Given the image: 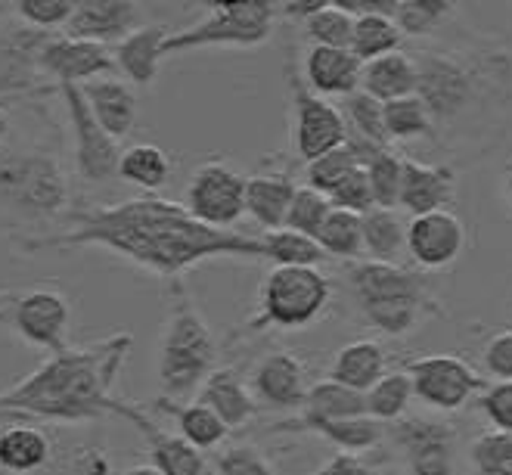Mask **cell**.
Masks as SVG:
<instances>
[{
  "label": "cell",
  "instance_id": "34",
  "mask_svg": "<svg viewBox=\"0 0 512 475\" xmlns=\"http://www.w3.org/2000/svg\"><path fill=\"white\" fill-rule=\"evenodd\" d=\"M404 44L401 28L395 25L391 16L370 13V16H357L354 19V38H351V53L360 63H373L379 56L398 53Z\"/></svg>",
  "mask_w": 512,
  "mask_h": 475
},
{
  "label": "cell",
  "instance_id": "49",
  "mask_svg": "<svg viewBox=\"0 0 512 475\" xmlns=\"http://www.w3.org/2000/svg\"><path fill=\"white\" fill-rule=\"evenodd\" d=\"M218 475H277L252 444H233L218 457Z\"/></svg>",
  "mask_w": 512,
  "mask_h": 475
},
{
  "label": "cell",
  "instance_id": "22",
  "mask_svg": "<svg viewBox=\"0 0 512 475\" xmlns=\"http://www.w3.org/2000/svg\"><path fill=\"white\" fill-rule=\"evenodd\" d=\"M81 94L94 112V118L103 125V131L115 140H122L134 131L137 125V94L134 87L122 78H97V81H87L81 84Z\"/></svg>",
  "mask_w": 512,
  "mask_h": 475
},
{
  "label": "cell",
  "instance_id": "4",
  "mask_svg": "<svg viewBox=\"0 0 512 475\" xmlns=\"http://www.w3.org/2000/svg\"><path fill=\"white\" fill-rule=\"evenodd\" d=\"M348 289L373 330L395 339L410 336L435 305L423 280L401 264L357 261L348 267Z\"/></svg>",
  "mask_w": 512,
  "mask_h": 475
},
{
  "label": "cell",
  "instance_id": "39",
  "mask_svg": "<svg viewBox=\"0 0 512 475\" xmlns=\"http://www.w3.org/2000/svg\"><path fill=\"white\" fill-rule=\"evenodd\" d=\"M435 128V118L429 112V106L413 97L404 100H391L385 103V131L388 140H416V137H426Z\"/></svg>",
  "mask_w": 512,
  "mask_h": 475
},
{
  "label": "cell",
  "instance_id": "14",
  "mask_svg": "<svg viewBox=\"0 0 512 475\" xmlns=\"http://www.w3.org/2000/svg\"><path fill=\"white\" fill-rule=\"evenodd\" d=\"M50 35L25 22H7L0 28V97L32 94L47 81L41 53Z\"/></svg>",
  "mask_w": 512,
  "mask_h": 475
},
{
  "label": "cell",
  "instance_id": "47",
  "mask_svg": "<svg viewBox=\"0 0 512 475\" xmlns=\"http://www.w3.org/2000/svg\"><path fill=\"white\" fill-rule=\"evenodd\" d=\"M78 0H16L10 4L13 16L25 25L38 28V32H53V28H66L75 16Z\"/></svg>",
  "mask_w": 512,
  "mask_h": 475
},
{
  "label": "cell",
  "instance_id": "28",
  "mask_svg": "<svg viewBox=\"0 0 512 475\" xmlns=\"http://www.w3.org/2000/svg\"><path fill=\"white\" fill-rule=\"evenodd\" d=\"M385 376V348L373 339H357L336 351L329 364V379H336L354 392H370Z\"/></svg>",
  "mask_w": 512,
  "mask_h": 475
},
{
  "label": "cell",
  "instance_id": "15",
  "mask_svg": "<svg viewBox=\"0 0 512 475\" xmlns=\"http://www.w3.org/2000/svg\"><path fill=\"white\" fill-rule=\"evenodd\" d=\"M391 441L404 457L410 475H454L457 438L447 423L401 420L391 429Z\"/></svg>",
  "mask_w": 512,
  "mask_h": 475
},
{
  "label": "cell",
  "instance_id": "9",
  "mask_svg": "<svg viewBox=\"0 0 512 475\" xmlns=\"http://www.w3.org/2000/svg\"><path fill=\"white\" fill-rule=\"evenodd\" d=\"M246 187L249 177L233 171L227 162H202L187 184V212L205 227L230 230L246 215Z\"/></svg>",
  "mask_w": 512,
  "mask_h": 475
},
{
  "label": "cell",
  "instance_id": "7",
  "mask_svg": "<svg viewBox=\"0 0 512 475\" xmlns=\"http://www.w3.org/2000/svg\"><path fill=\"white\" fill-rule=\"evenodd\" d=\"M333 302V283L320 267H270L261 283L258 326L305 330Z\"/></svg>",
  "mask_w": 512,
  "mask_h": 475
},
{
  "label": "cell",
  "instance_id": "53",
  "mask_svg": "<svg viewBox=\"0 0 512 475\" xmlns=\"http://www.w3.org/2000/svg\"><path fill=\"white\" fill-rule=\"evenodd\" d=\"M329 4V0H286V4H277V13L289 16V19H311L317 16L323 7Z\"/></svg>",
  "mask_w": 512,
  "mask_h": 475
},
{
  "label": "cell",
  "instance_id": "52",
  "mask_svg": "<svg viewBox=\"0 0 512 475\" xmlns=\"http://www.w3.org/2000/svg\"><path fill=\"white\" fill-rule=\"evenodd\" d=\"M317 475H373L370 472V466L360 460L357 454H336V457H329L320 469H317Z\"/></svg>",
  "mask_w": 512,
  "mask_h": 475
},
{
  "label": "cell",
  "instance_id": "5",
  "mask_svg": "<svg viewBox=\"0 0 512 475\" xmlns=\"http://www.w3.org/2000/svg\"><path fill=\"white\" fill-rule=\"evenodd\" d=\"M69 174L53 153L13 150L0 156V209L19 221H53L69 209Z\"/></svg>",
  "mask_w": 512,
  "mask_h": 475
},
{
  "label": "cell",
  "instance_id": "32",
  "mask_svg": "<svg viewBox=\"0 0 512 475\" xmlns=\"http://www.w3.org/2000/svg\"><path fill=\"white\" fill-rule=\"evenodd\" d=\"M364 252L367 261L398 264V258L407 252V224L398 212L373 209L364 215Z\"/></svg>",
  "mask_w": 512,
  "mask_h": 475
},
{
  "label": "cell",
  "instance_id": "31",
  "mask_svg": "<svg viewBox=\"0 0 512 475\" xmlns=\"http://www.w3.org/2000/svg\"><path fill=\"white\" fill-rule=\"evenodd\" d=\"M156 407L171 413L174 423H177V435L187 438L193 448H199V451L221 448L224 438L230 435V429L224 426V420L218 417V413L212 407L199 404V401L196 404H174L168 398H159Z\"/></svg>",
  "mask_w": 512,
  "mask_h": 475
},
{
  "label": "cell",
  "instance_id": "36",
  "mask_svg": "<svg viewBox=\"0 0 512 475\" xmlns=\"http://www.w3.org/2000/svg\"><path fill=\"white\" fill-rule=\"evenodd\" d=\"M317 243L326 252V258H342V261L360 258L364 255V215L333 209L317 233Z\"/></svg>",
  "mask_w": 512,
  "mask_h": 475
},
{
  "label": "cell",
  "instance_id": "24",
  "mask_svg": "<svg viewBox=\"0 0 512 475\" xmlns=\"http://www.w3.org/2000/svg\"><path fill=\"white\" fill-rule=\"evenodd\" d=\"M454 196V174L438 165H426L416 159H404V187H401V209L410 218H423L441 212Z\"/></svg>",
  "mask_w": 512,
  "mask_h": 475
},
{
  "label": "cell",
  "instance_id": "17",
  "mask_svg": "<svg viewBox=\"0 0 512 475\" xmlns=\"http://www.w3.org/2000/svg\"><path fill=\"white\" fill-rule=\"evenodd\" d=\"M466 249V227L454 212H432L407 224V252L423 271H444Z\"/></svg>",
  "mask_w": 512,
  "mask_h": 475
},
{
  "label": "cell",
  "instance_id": "21",
  "mask_svg": "<svg viewBox=\"0 0 512 475\" xmlns=\"http://www.w3.org/2000/svg\"><path fill=\"white\" fill-rule=\"evenodd\" d=\"M171 38V32L159 22H149L140 25L137 32H131L125 41H118L112 47V59H115V69L125 75L128 84L137 87H153L159 78V66H162V47Z\"/></svg>",
  "mask_w": 512,
  "mask_h": 475
},
{
  "label": "cell",
  "instance_id": "33",
  "mask_svg": "<svg viewBox=\"0 0 512 475\" xmlns=\"http://www.w3.org/2000/svg\"><path fill=\"white\" fill-rule=\"evenodd\" d=\"M118 177L140 190H159L168 184L171 177V156L156 143H134L122 153V162H118Z\"/></svg>",
  "mask_w": 512,
  "mask_h": 475
},
{
  "label": "cell",
  "instance_id": "18",
  "mask_svg": "<svg viewBox=\"0 0 512 475\" xmlns=\"http://www.w3.org/2000/svg\"><path fill=\"white\" fill-rule=\"evenodd\" d=\"M249 389L255 401L270 410H295V407H305L311 382H308L305 364H301L295 354L274 351L255 364Z\"/></svg>",
  "mask_w": 512,
  "mask_h": 475
},
{
  "label": "cell",
  "instance_id": "26",
  "mask_svg": "<svg viewBox=\"0 0 512 475\" xmlns=\"http://www.w3.org/2000/svg\"><path fill=\"white\" fill-rule=\"evenodd\" d=\"M298 184L289 174H252L246 187V215L267 233L283 230Z\"/></svg>",
  "mask_w": 512,
  "mask_h": 475
},
{
  "label": "cell",
  "instance_id": "51",
  "mask_svg": "<svg viewBox=\"0 0 512 475\" xmlns=\"http://www.w3.org/2000/svg\"><path fill=\"white\" fill-rule=\"evenodd\" d=\"M481 364H485V370L494 379L512 382V330H500L485 342V348H481Z\"/></svg>",
  "mask_w": 512,
  "mask_h": 475
},
{
  "label": "cell",
  "instance_id": "48",
  "mask_svg": "<svg viewBox=\"0 0 512 475\" xmlns=\"http://www.w3.org/2000/svg\"><path fill=\"white\" fill-rule=\"evenodd\" d=\"M329 202H333V209H345V212H354V215L373 212L376 209V199H373V187H370L367 168H354L345 177V181L333 190Z\"/></svg>",
  "mask_w": 512,
  "mask_h": 475
},
{
  "label": "cell",
  "instance_id": "13",
  "mask_svg": "<svg viewBox=\"0 0 512 475\" xmlns=\"http://www.w3.org/2000/svg\"><path fill=\"white\" fill-rule=\"evenodd\" d=\"M416 97L423 100L438 122L457 118L472 100V75L463 63L444 53L416 56Z\"/></svg>",
  "mask_w": 512,
  "mask_h": 475
},
{
  "label": "cell",
  "instance_id": "50",
  "mask_svg": "<svg viewBox=\"0 0 512 475\" xmlns=\"http://www.w3.org/2000/svg\"><path fill=\"white\" fill-rule=\"evenodd\" d=\"M478 407L497 432L512 435V382H494L491 389L481 392Z\"/></svg>",
  "mask_w": 512,
  "mask_h": 475
},
{
  "label": "cell",
  "instance_id": "58",
  "mask_svg": "<svg viewBox=\"0 0 512 475\" xmlns=\"http://www.w3.org/2000/svg\"><path fill=\"white\" fill-rule=\"evenodd\" d=\"M0 10H4V7H0Z\"/></svg>",
  "mask_w": 512,
  "mask_h": 475
},
{
  "label": "cell",
  "instance_id": "1",
  "mask_svg": "<svg viewBox=\"0 0 512 475\" xmlns=\"http://www.w3.org/2000/svg\"><path fill=\"white\" fill-rule=\"evenodd\" d=\"M16 246L28 255L100 246L171 283L208 258H264L261 240L255 236L205 227L187 212V205L159 196H140L75 212L69 230L25 236V240H16Z\"/></svg>",
  "mask_w": 512,
  "mask_h": 475
},
{
  "label": "cell",
  "instance_id": "37",
  "mask_svg": "<svg viewBox=\"0 0 512 475\" xmlns=\"http://www.w3.org/2000/svg\"><path fill=\"white\" fill-rule=\"evenodd\" d=\"M413 398L416 392L407 370H391L367 392V413L379 423H401Z\"/></svg>",
  "mask_w": 512,
  "mask_h": 475
},
{
  "label": "cell",
  "instance_id": "27",
  "mask_svg": "<svg viewBox=\"0 0 512 475\" xmlns=\"http://www.w3.org/2000/svg\"><path fill=\"white\" fill-rule=\"evenodd\" d=\"M360 91L379 103L404 100L416 94V59L407 53H388L373 63H364L360 72Z\"/></svg>",
  "mask_w": 512,
  "mask_h": 475
},
{
  "label": "cell",
  "instance_id": "44",
  "mask_svg": "<svg viewBox=\"0 0 512 475\" xmlns=\"http://www.w3.org/2000/svg\"><path fill=\"white\" fill-rule=\"evenodd\" d=\"M354 168H364L357 162V156L351 153V146H339V150L326 153L320 159H314L308 168H305V181L311 190L323 193V196H333V190L345 181V177L354 171Z\"/></svg>",
  "mask_w": 512,
  "mask_h": 475
},
{
  "label": "cell",
  "instance_id": "6",
  "mask_svg": "<svg viewBox=\"0 0 512 475\" xmlns=\"http://www.w3.org/2000/svg\"><path fill=\"white\" fill-rule=\"evenodd\" d=\"M277 4L270 0H243V4H208V16L184 32H171L162 53H187L202 47H261L274 35Z\"/></svg>",
  "mask_w": 512,
  "mask_h": 475
},
{
  "label": "cell",
  "instance_id": "16",
  "mask_svg": "<svg viewBox=\"0 0 512 475\" xmlns=\"http://www.w3.org/2000/svg\"><path fill=\"white\" fill-rule=\"evenodd\" d=\"M41 69L44 78L56 87L63 84H87L97 78H109L115 69L112 47L97 41H78L69 35H50L44 53H41Z\"/></svg>",
  "mask_w": 512,
  "mask_h": 475
},
{
  "label": "cell",
  "instance_id": "29",
  "mask_svg": "<svg viewBox=\"0 0 512 475\" xmlns=\"http://www.w3.org/2000/svg\"><path fill=\"white\" fill-rule=\"evenodd\" d=\"M305 417H301V426H314V423H336V420H351V417H370L367 413V395L354 392L348 385L336 382V379H323L314 382L308 401H305Z\"/></svg>",
  "mask_w": 512,
  "mask_h": 475
},
{
  "label": "cell",
  "instance_id": "25",
  "mask_svg": "<svg viewBox=\"0 0 512 475\" xmlns=\"http://www.w3.org/2000/svg\"><path fill=\"white\" fill-rule=\"evenodd\" d=\"M199 404L212 407L224 420L227 429L246 426L255 417V410H258V401H255V395L249 389V382H243V376H239L236 370H230V367H218L212 376L202 382Z\"/></svg>",
  "mask_w": 512,
  "mask_h": 475
},
{
  "label": "cell",
  "instance_id": "40",
  "mask_svg": "<svg viewBox=\"0 0 512 475\" xmlns=\"http://www.w3.org/2000/svg\"><path fill=\"white\" fill-rule=\"evenodd\" d=\"M342 115H345V125H348V134L354 137H364L376 146H388V131H385V103L373 100L370 94L357 91L345 100L342 106Z\"/></svg>",
  "mask_w": 512,
  "mask_h": 475
},
{
  "label": "cell",
  "instance_id": "46",
  "mask_svg": "<svg viewBox=\"0 0 512 475\" xmlns=\"http://www.w3.org/2000/svg\"><path fill=\"white\" fill-rule=\"evenodd\" d=\"M329 212H333V202H329V196L311 190L308 184L298 187L292 205H289V215H286V230H295V233H305V236H314L323 227V221L329 218Z\"/></svg>",
  "mask_w": 512,
  "mask_h": 475
},
{
  "label": "cell",
  "instance_id": "19",
  "mask_svg": "<svg viewBox=\"0 0 512 475\" xmlns=\"http://www.w3.org/2000/svg\"><path fill=\"white\" fill-rule=\"evenodd\" d=\"M143 7L134 0H78L75 16L63 28V35L78 41L118 44L140 28Z\"/></svg>",
  "mask_w": 512,
  "mask_h": 475
},
{
  "label": "cell",
  "instance_id": "41",
  "mask_svg": "<svg viewBox=\"0 0 512 475\" xmlns=\"http://www.w3.org/2000/svg\"><path fill=\"white\" fill-rule=\"evenodd\" d=\"M367 177H370V187H373L376 209L398 212L401 209V187H404V156L382 150L367 165Z\"/></svg>",
  "mask_w": 512,
  "mask_h": 475
},
{
  "label": "cell",
  "instance_id": "45",
  "mask_svg": "<svg viewBox=\"0 0 512 475\" xmlns=\"http://www.w3.org/2000/svg\"><path fill=\"white\" fill-rule=\"evenodd\" d=\"M469 463L478 475H503L512 469V435L509 432H481L469 444Z\"/></svg>",
  "mask_w": 512,
  "mask_h": 475
},
{
  "label": "cell",
  "instance_id": "30",
  "mask_svg": "<svg viewBox=\"0 0 512 475\" xmlns=\"http://www.w3.org/2000/svg\"><path fill=\"white\" fill-rule=\"evenodd\" d=\"M50 438L38 426H4L0 429V469L25 475L50 463Z\"/></svg>",
  "mask_w": 512,
  "mask_h": 475
},
{
  "label": "cell",
  "instance_id": "11",
  "mask_svg": "<svg viewBox=\"0 0 512 475\" xmlns=\"http://www.w3.org/2000/svg\"><path fill=\"white\" fill-rule=\"evenodd\" d=\"M289 87H292V109H295V153H298V159L311 165L314 159L345 146L348 125H345L342 109L317 97L305 84V75L298 69H289Z\"/></svg>",
  "mask_w": 512,
  "mask_h": 475
},
{
  "label": "cell",
  "instance_id": "35",
  "mask_svg": "<svg viewBox=\"0 0 512 475\" xmlns=\"http://www.w3.org/2000/svg\"><path fill=\"white\" fill-rule=\"evenodd\" d=\"M264 258L274 267H320L326 261V252L314 236L295 233V230H274L261 236Z\"/></svg>",
  "mask_w": 512,
  "mask_h": 475
},
{
  "label": "cell",
  "instance_id": "23",
  "mask_svg": "<svg viewBox=\"0 0 512 475\" xmlns=\"http://www.w3.org/2000/svg\"><path fill=\"white\" fill-rule=\"evenodd\" d=\"M360 72H364V63H360L351 50L311 47L305 56V84L323 100L326 97L348 100L351 94H357Z\"/></svg>",
  "mask_w": 512,
  "mask_h": 475
},
{
  "label": "cell",
  "instance_id": "3",
  "mask_svg": "<svg viewBox=\"0 0 512 475\" xmlns=\"http://www.w3.org/2000/svg\"><path fill=\"white\" fill-rule=\"evenodd\" d=\"M218 345L187 286L171 283V311L159 345V382L168 401L187 398L215 373Z\"/></svg>",
  "mask_w": 512,
  "mask_h": 475
},
{
  "label": "cell",
  "instance_id": "12",
  "mask_svg": "<svg viewBox=\"0 0 512 475\" xmlns=\"http://www.w3.org/2000/svg\"><path fill=\"white\" fill-rule=\"evenodd\" d=\"M407 376L413 379L416 398L432 410H463L478 392H485L481 376L457 354H426V358L410 361Z\"/></svg>",
  "mask_w": 512,
  "mask_h": 475
},
{
  "label": "cell",
  "instance_id": "43",
  "mask_svg": "<svg viewBox=\"0 0 512 475\" xmlns=\"http://www.w3.org/2000/svg\"><path fill=\"white\" fill-rule=\"evenodd\" d=\"M305 32L314 41V47H336V50H351V38H354V16L345 13L336 0L311 16L305 22Z\"/></svg>",
  "mask_w": 512,
  "mask_h": 475
},
{
  "label": "cell",
  "instance_id": "8",
  "mask_svg": "<svg viewBox=\"0 0 512 475\" xmlns=\"http://www.w3.org/2000/svg\"><path fill=\"white\" fill-rule=\"evenodd\" d=\"M0 326L50 354L66 351L72 305L56 286L0 289Z\"/></svg>",
  "mask_w": 512,
  "mask_h": 475
},
{
  "label": "cell",
  "instance_id": "38",
  "mask_svg": "<svg viewBox=\"0 0 512 475\" xmlns=\"http://www.w3.org/2000/svg\"><path fill=\"white\" fill-rule=\"evenodd\" d=\"M320 438L333 441L342 454H364L373 451L376 444H382L385 429L373 417H351V420H336V423H314L308 426Z\"/></svg>",
  "mask_w": 512,
  "mask_h": 475
},
{
  "label": "cell",
  "instance_id": "57",
  "mask_svg": "<svg viewBox=\"0 0 512 475\" xmlns=\"http://www.w3.org/2000/svg\"><path fill=\"white\" fill-rule=\"evenodd\" d=\"M503 475H512V469H506V472H503Z\"/></svg>",
  "mask_w": 512,
  "mask_h": 475
},
{
  "label": "cell",
  "instance_id": "20",
  "mask_svg": "<svg viewBox=\"0 0 512 475\" xmlns=\"http://www.w3.org/2000/svg\"><path fill=\"white\" fill-rule=\"evenodd\" d=\"M115 417H125L143 435L149 457H153V469L159 475H205V457L187 438L159 429L143 410H137L134 404H125V401H118Z\"/></svg>",
  "mask_w": 512,
  "mask_h": 475
},
{
  "label": "cell",
  "instance_id": "42",
  "mask_svg": "<svg viewBox=\"0 0 512 475\" xmlns=\"http://www.w3.org/2000/svg\"><path fill=\"white\" fill-rule=\"evenodd\" d=\"M450 13H454L450 0H398L395 25L404 38H426Z\"/></svg>",
  "mask_w": 512,
  "mask_h": 475
},
{
  "label": "cell",
  "instance_id": "2",
  "mask_svg": "<svg viewBox=\"0 0 512 475\" xmlns=\"http://www.w3.org/2000/svg\"><path fill=\"white\" fill-rule=\"evenodd\" d=\"M131 342V333H118L90 348L50 354L35 373L19 379L10 392H0V410L56 423H84L115 413L112 385L128 361Z\"/></svg>",
  "mask_w": 512,
  "mask_h": 475
},
{
  "label": "cell",
  "instance_id": "54",
  "mask_svg": "<svg viewBox=\"0 0 512 475\" xmlns=\"http://www.w3.org/2000/svg\"><path fill=\"white\" fill-rule=\"evenodd\" d=\"M78 475H109V463L100 451H87L78 457Z\"/></svg>",
  "mask_w": 512,
  "mask_h": 475
},
{
  "label": "cell",
  "instance_id": "55",
  "mask_svg": "<svg viewBox=\"0 0 512 475\" xmlns=\"http://www.w3.org/2000/svg\"><path fill=\"white\" fill-rule=\"evenodd\" d=\"M7 134H10V115H7L4 106H0V143L7 140Z\"/></svg>",
  "mask_w": 512,
  "mask_h": 475
},
{
  "label": "cell",
  "instance_id": "56",
  "mask_svg": "<svg viewBox=\"0 0 512 475\" xmlns=\"http://www.w3.org/2000/svg\"><path fill=\"white\" fill-rule=\"evenodd\" d=\"M503 196H506L509 209H512V165L506 168V177H503Z\"/></svg>",
  "mask_w": 512,
  "mask_h": 475
},
{
  "label": "cell",
  "instance_id": "10",
  "mask_svg": "<svg viewBox=\"0 0 512 475\" xmlns=\"http://www.w3.org/2000/svg\"><path fill=\"white\" fill-rule=\"evenodd\" d=\"M56 91L63 94V103H66L78 174L87 184H109L112 177H118V162H122L118 140L103 131V125L94 118V112H90L78 84H63V87H56Z\"/></svg>",
  "mask_w": 512,
  "mask_h": 475
}]
</instances>
